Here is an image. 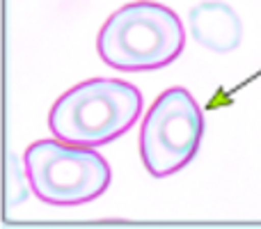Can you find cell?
I'll use <instances>...</instances> for the list:
<instances>
[{
    "instance_id": "1",
    "label": "cell",
    "mask_w": 261,
    "mask_h": 229,
    "mask_svg": "<svg viewBox=\"0 0 261 229\" xmlns=\"http://www.w3.org/2000/svg\"><path fill=\"white\" fill-rule=\"evenodd\" d=\"M142 115V94L122 78H90L67 90L48 113L53 138L96 149L117 140Z\"/></svg>"
},
{
    "instance_id": "2",
    "label": "cell",
    "mask_w": 261,
    "mask_h": 229,
    "mask_svg": "<svg viewBox=\"0 0 261 229\" xmlns=\"http://www.w3.org/2000/svg\"><path fill=\"white\" fill-rule=\"evenodd\" d=\"M186 46L179 14L153 0H135L108 16L96 35L99 58L119 71H153L172 64Z\"/></svg>"
},
{
    "instance_id": "3",
    "label": "cell",
    "mask_w": 261,
    "mask_h": 229,
    "mask_svg": "<svg viewBox=\"0 0 261 229\" xmlns=\"http://www.w3.org/2000/svg\"><path fill=\"white\" fill-rule=\"evenodd\" d=\"M23 170L37 199L53 207H81L101 197L113 181L108 161L96 149L58 138L37 140L23 154Z\"/></svg>"
},
{
    "instance_id": "4",
    "label": "cell",
    "mask_w": 261,
    "mask_h": 229,
    "mask_svg": "<svg viewBox=\"0 0 261 229\" xmlns=\"http://www.w3.org/2000/svg\"><path fill=\"white\" fill-rule=\"evenodd\" d=\"M204 115L186 87H170L156 96L140 124V158L156 179L186 167L199 151Z\"/></svg>"
},
{
    "instance_id": "5",
    "label": "cell",
    "mask_w": 261,
    "mask_h": 229,
    "mask_svg": "<svg viewBox=\"0 0 261 229\" xmlns=\"http://www.w3.org/2000/svg\"><path fill=\"white\" fill-rule=\"evenodd\" d=\"M188 32L197 44L213 53H231L241 46L243 23L231 5L206 0L188 12Z\"/></svg>"
}]
</instances>
